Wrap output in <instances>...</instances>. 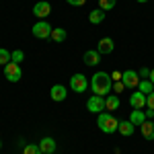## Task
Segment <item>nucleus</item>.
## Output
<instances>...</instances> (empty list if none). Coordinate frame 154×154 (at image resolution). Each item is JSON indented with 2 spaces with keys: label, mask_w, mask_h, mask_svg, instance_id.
<instances>
[{
  "label": "nucleus",
  "mask_w": 154,
  "mask_h": 154,
  "mask_svg": "<svg viewBox=\"0 0 154 154\" xmlns=\"http://www.w3.org/2000/svg\"><path fill=\"white\" fill-rule=\"evenodd\" d=\"M91 88L93 93L99 97H107L113 88V80H111V74L107 72H97L95 76L91 78Z\"/></svg>",
  "instance_id": "1"
},
{
  "label": "nucleus",
  "mask_w": 154,
  "mask_h": 154,
  "mask_svg": "<svg viewBox=\"0 0 154 154\" xmlns=\"http://www.w3.org/2000/svg\"><path fill=\"white\" fill-rule=\"evenodd\" d=\"M97 125H99V130L103 131V134H115L117 131V125L119 121L111 113H99V117H97Z\"/></svg>",
  "instance_id": "2"
},
{
  "label": "nucleus",
  "mask_w": 154,
  "mask_h": 154,
  "mask_svg": "<svg viewBox=\"0 0 154 154\" xmlns=\"http://www.w3.org/2000/svg\"><path fill=\"white\" fill-rule=\"evenodd\" d=\"M4 76H6L8 82H19L23 78V70H21V66L17 62H8L4 66Z\"/></svg>",
  "instance_id": "3"
},
{
  "label": "nucleus",
  "mask_w": 154,
  "mask_h": 154,
  "mask_svg": "<svg viewBox=\"0 0 154 154\" xmlns=\"http://www.w3.org/2000/svg\"><path fill=\"white\" fill-rule=\"evenodd\" d=\"M51 29H54V27H51L48 21H37L31 31H33V35H35L37 39H48V37L51 35Z\"/></svg>",
  "instance_id": "4"
},
{
  "label": "nucleus",
  "mask_w": 154,
  "mask_h": 154,
  "mask_svg": "<svg viewBox=\"0 0 154 154\" xmlns=\"http://www.w3.org/2000/svg\"><path fill=\"white\" fill-rule=\"evenodd\" d=\"M86 109H88L91 113H103V111H105V97H99V95L88 97Z\"/></svg>",
  "instance_id": "5"
},
{
  "label": "nucleus",
  "mask_w": 154,
  "mask_h": 154,
  "mask_svg": "<svg viewBox=\"0 0 154 154\" xmlns=\"http://www.w3.org/2000/svg\"><path fill=\"white\" fill-rule=\"evenodd\" d=\"M140 74L134 70H125L121 74V82L125 84V88H138V84H140Z\"/></svg>",
  "instance_id": "6"
},
{
  "label": "nucleus",
  "mask_w": 154,
  "mask_h": 154,
  "mask_svg": "<svg viewBox=\"0 0 154 154\" xmlns=\"http://www.w3.org/2000/svg\"><path fill=\"white\" fill-rule=\"evenodd\" d=\"M70 86H72L74 93H84L88 88V78L84 74H74L70 78Z\"/></svg>",
  "instance_id": "7"
},
{
  "label": "nucleus",
  "mask_w": 154,
  "mask_h": 154,
  "mask_svg": "<svg viewBox=\"0 0 154 154\" xmlns=\"http://www.w3.org/2000/svg\"><path fill=\"white\" fill-rule=\"evenodd\" d=\"M49 12H51V4L45 2V0L37 2L35 6H33V14H35L39 21H45V17H49Z\"/></svg>",
  "instance_id": "8"
},
{
  "label": "nucleus",
  "mask_w": 154,
  "mask_h": 154,
  "mask_svg": "<svg viewBox=\"0 0 154 154\" xmlns=\"http://www.w3.org/2000/svg\"><path fill=\"white\" fill-rule=\"evenodd\" d=\"M49 97H51V101L62 103V101L68 97V88H66V86H62V84H54V86H51V91H49Z\"/></svg>",
  "instance_id": "9"
},
{
  "label": "nucleus",
  "mask_w": 154,
  "mask_h": 154,
  "mask_svg": "<svg viewBox=\"0 0 154 154\" xmlns=\"http://www.w3.org/2000/svg\"><path fill=\"white\" fill-rule=\"evenodd\" d=\"M130 105H131V109H142V107H146V95L140 93V91H134L130 95Z\"/></svg>",
  "instance_id": "10"
},
{
  "label": "nucleus",
  "mask_w": 154,
  "mask_h": 154,
  "mask_svg": "<svg viewBox=\"0 0 154 154\" xmlns=\"http://www.w3.org/2000/svg\"><path fill=\"white\" fill-rule=\"evenodd\" d=\"M39 150H41V154H54L56 152V140L54 138H43L39 142Z\"/></svg>",
  "instance_id": "11"
},
{
  "label": "nucleus",
  "mask_w": 154,
  "mask_h": 154,
  "mask_svg": "<svg viewBox=\"0 0 154 154\" xmlns=\"http://www.w3.org/2000/svg\"><path fill=\"white\" fill-rule=\"evenodd\" d=\"M113 48H115V45H113V39H111V37H103V39L99 41L97 51H99L101 56H103V54L107 56V54H111V51H113Z\"/></svg>",
  "instance_id": "12"
},
{
  "label": "nucleus",
  "mask_w": 154,
  "mask_h": 154,
  "mask_svg": "<svg viewBox=\"0 0 154 154\" xmlns=\"http://www.w3.org/2000/svg\"><path fill=\"white\" fill-rule=\"evenodd\" d=\"M117 131L121 134V136H131V134L136 131V125L131 123L130 119H123V121H119V125H117Z\"/></svg>",
  "instance_id": "13"
},
{
  "label": "nucleus",
  "mask_w": 154,
  "mask_h": 154,
  "mask_svg": "<svg viewBox=\"0 0 154 154\" xmlns=\"http://www.w3.org/2000/svg\"><path fill=\"white\" fill-rule=\"evenodd\" d=\"M140 131H142V136L146 140H154V121L146 119L142 125H140Z\"/></svg>",
  "instance_id": "14"
},
{
  "label": "nucleus",
  "mask_w": 154,
  "mask_h": 154,
  "mask_svg": "<svg viewBox=\"0 0 154 154\" xmlns=\"http://www.w3.org/2000/svg\"><path fill=\"white\" fill-rule=\"evenodd\" d=\"M99 60H101V54H99L97 49H88V51H84V64H86V66H97Z\"/></svg>",
  "instance_id": "15"
},
{
  "label": "nucleus",
  "mask_w": 154,
  "mask_h": 154,
  "mask_svg": "<svg viewBox=\"0 0 154 154\" xmlns=\"http://www.w3.org/2000/svg\"><path fill=\"white\" fill-rule=\"evenodd\" d=\"M130 121L136 125V128H140L144 121H146V113H144L142 109H134V111H131V115H130Z\"/></svg>",
  "instance_id": "16"
},
{
  "label": "nucleus",
  "mask_w": 154,
  "mask_h": 154,
  "mask_svg": "<svg viewBox=\"0 0 154 154\" xmlns=\"http://www.w3.org/2000/svg\"><path fill=\"white\" fill-rule=\"evenodd\" d=\"M88 21H91L93 25L103 23V21H105V11H103V8H95V11H91V12H88Z\"/></svg>",
  "instance_id": "17"
},
{
  "label": "nucleus",
  "mask_w": 154,
  "mask_h": 154,
  "mask_svg": "<svg viewBox=\"0 0 154 154\" xmlns=\"http://www.w3.org/2000/svg\"><path fill=\"white\" fill-rule=\"evenodd\" d=\"M117 109H119V97L107 95L105 97V111H117Z\"/></svg>",
  "instance_id": "18"
},
{
  "label": "nucleus",
  "mask_w": 154,
  "mask_h": 154,
  "mask_svg": "<svg viewBox=\"0 0 154 154\" xmlns=\"http://www.w3.org/2000/svg\"><path fill=\"white\" fill-rule=\"evenodd\" d=\"M66 35H68V33H66V29H60V27H56V29H51V35H49V37H51L56 43H62V41L66 39Z\"/></svg>",
  "instance_id": "19"
},
{
  "label": "nucleus",
  "mask_w": 154,
  "mask_h": 154,
  "mask_svg": "<svg viewBox=\"0 0 154 154\" xmlns=\"http://www.w3.org/2000/svg\"><path fill=\"white\" fill-rule=\"evenodd\" d=\"M138 91H140V93H144V95H150V93L154 91V84L150 82L148 78H146V80H140V84H138Z\"/></svg>",
  "instance_id": "20"
},
{
  "label": "nucleus",
  "mask_w": 154,
  "mask_h": 154,
  "mask_svg": "<svg viewBox=\"0 0 154 154\" xmlns=\"http://www.w3.org/2000/svg\"><path fill=\"white\" fill-rule=\"evenodd\" d=\"M8 62H12L11 51H8V49H4V48H0V66H6Z\"/></svg>",
  "instance_id": "21"
},
{
  "label": "nucleus",
  "mask_w": 154,
  "mask_h": 154,
  "mask_svg": "<svg viewBox=\"0 0 154 154\" xmlns=\"http://www.w3.org/2000/svg\"><path fill=\"white\" fill-rule=\"evenodd\" d=\"M115 4H117V0H99V8H103L105 12L115 8Z\"/></svg>",
  "instance_id": "22"
},
{
  "label": "nucleus",
  "mask_w": 154,
  "mask_h": 154,
  "mask_svg": "<svg viewBox=\"0 0 154 154\" xmlns=\"http://www.w3.org/2000/svg\"><path fill=\"white\" fill-rule=\"evenodd\" d=\"M23 154H41V150H39L37 144H27L23 148Z\"/></svg>",
  "instance_id": "23"
},
{
  "label": "nucleus",
  "mask_w": 154,
  "mask_h": 154,
  "mask_svg": "<svg viewBox=\"0 0 154 154\" xmlns=\"http://www.w3.org/2000/svg\"><path fill=\"white\" fill-rule=\"evenodd\" d=\"M11 56H12V62H17V64H19V62H23V60H25V54H23V49H14V51H12Z\"/></svg>",
  "instance_id": "24"
},
{
  "label": "nucleus",
  "mask_w": 154,
  "mask_h": 154,
  "mask_svg": "<svg viewBox=\"0 0 154 154\" xmlns=\"http://www.w3.org/2000/svg\"><path fill=\"white\" fill-rule=\"evenodd\" d=\"M146 107L154 111V91L150 93V95H146Z\"/></svg>",
  "instance_id": "25"
},
{
  "label": "nucleus",
  "mask_w": 154,
  "mask_h": 154,
  "mask_svg": "<svg viewBox=\"0 0 154 154\" xmlns=\"http://www.w3.org/2000/svg\"><path fill=\"white\" fill-rule=\"evenodd\" d=\"M113 91H115V93H123V91H125V84L121 82V80H119V82H113Z\"/></svg>",
  "instance_id": "26"
},
{
  "label": "nucleus",
  "mask_w": 154,
  "mask_h": 154,
  "mask_svg": "<svg viewBox=\"0 0 154 154\" xmlns=\"http://www.w3.org/2000/svg\"><path fill=\"white\" fill-rule=\"evenodd\" d=\"M66 2H68L70 6H82V4L86 2V0H66Z\"/></svg>",
  "instance_id": "27"
},
{
  "label": "nucleus",
  "mask_w": 154,
  "mask_h": 154,
  "mask_svg": "<svg viewBox=\"0 0 154 154\" xmlns=\"http://www.w3.org/2000/svg\"><path fill=\"white\" fill-rule=\"evenodd\" d=\"M140 78H150V70L148 68H142L140 70Z\"/></svg>",
  "instance_id": "28"
},
{
  "label": "nucleus",
  "mask_w": 154,
  "mask_h": 154,
  "mask_svg": "<svg viewBox=\"0 0 154 154\" xmlns=\"http://www.w3.org/2000/svg\"><path fill=\"white\" fill-rule=\"evenodd\" d=\"M111 80H113V82H119V80H121V72H113V74H111Z\"/></svg>",
  "instance_id": "29"
},
{
  "label": "nucleus",
  "mask_w": 154,
  "mask_h": 154,
  "mask_svg": "<svg viewBox=\"0 0 154 154\" xmlns=\"http://www.w3.org/2000/svg\"><path fill=\"white\" fill-rule=\"evenodd\" d=\"M150 117H154V111H152V109H148V111H146V119H150Z\"/></svg>",
  "instance_id": "30"
},
{
  "label": "nucleus",
  "mask_w": 154,
  "mask_h": 154,
  "mask_svg": "<svg viewBox=\"0 0 154 154\" xmlns=\"http://www.w3.org/2000/svg\"><path fill=\"white\" fill-rule=\"evenodd\" d=\"M148 80H150V82L154 84V68H152V70H150V78H148Z\"/></svg>",
  "instance_id": "31"
},
{
  "label": "nucleus",
  "mask_w": 154,
  "mask_h": 154,
  "mask_svg": "<svg viewBox=\"0 0 154 154\" xmlns=\"http://www.w3.org/2000/svg\"><path fill=\"white\" fill-rule=\"evenodd\" d=\"M138 2H148V0H138Z\"/></svg>",
  "instance_id": "32"
},
{
  "label": "nucleus",
  "mask_w": 154,
  "mask_h": 154,
  "mask_svg": "<svg viewBox=\"0 0 154 154\" xmlns=\"http://www.w3.org/2000/svg\"><path fill=\"white\" fill-rule=\"evenodd\" d=\"M0 148H2V142H0Z\"/></svg>",
  "instance_id": "33"
}]
</instances>
